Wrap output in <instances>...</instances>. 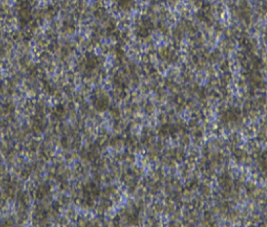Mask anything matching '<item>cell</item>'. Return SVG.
Instances as JSON below:
<instances>
[{
    "label": "cell",
    "instance_id": "1",
    "mask_svg": "<svg viewBox=\"0 0 267 227\" xmlns=\"http://www.w3.org/2000/svg\"><path fill=\"white\" fill-rule=\"evenodd\" d=\"M182 140H183V142H184L185 144H188V142H189V137H186V135H185V137H183V139H182Z\"/></svg>",
    "mask_w": 267,
    "mask_h": 227
}]
</instances>
